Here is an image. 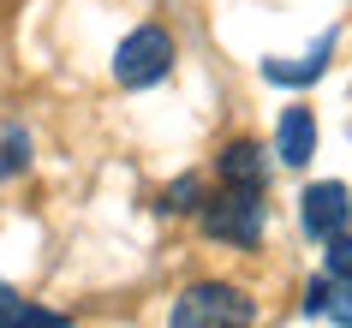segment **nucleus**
Segmentation results:
<instances>
[{
    "mask_svg": "<svg viewBox=\"0 0 352 328\" xmlns=\"http://www.w3.org/2000/svg\"><path fill=\"white\" fill-rule=\"evenodd\" d=\"M257 322V305L245 298L233 281H197L173 298V316L167 328H251Z\"/></svg>",
    "mask_w": 352,
    "mask_h": 328,
    "instance_id": "obj_1",
    "label": "nucleus"
},
{
    "mask_svg": "<svg viewBox=\"0 0 352 328\" xmlns=\"http://www.w3.org/2000/svg\"><path fill=\"white\" fill-rule=\"evenodd\" d=\"M322 316H334L340 328H352V274H334V281H329V305H322Z\"/></svg>",
    "mask_w": 352,
    "mask_h": 328,
    "instance_id": "obj_10",
    "label": "nucleus"
},
{
    "mask_svg": "<svg viewBox=\"0 0 352 328\" xmlns=\"http://www.w3.org/2000/svg\"><path fill=\"white\" fill-rule=\"evenodd\" d=\"M221 179H227V185H269L263 149L251 144V138H239V144H227V149H221Z\"/></svg>",
    "mask_w": 352,
    "mask_h": 328,
    "instance_id": "obj_7",
    "label": "nucleus"
},
{
    "mask_svg": "<svg viewBox=\"0 0 352 328\" xmlns=\"http://www.w3.org/2000/svg\"><path fill=\"white\" fill-rule=\"evenodd\" d=\"M322 305H329V281H311L305 287V316H322Z\"/></svg>",
    "mask_w": 352,
    "mask_h": 328,
    "instance_id": "obj_13",
    "label": "nucleus"
},
{
    "mask_svg": "<svg viewBox=\"0 0 352 328\" xmlns=\"http://www.w3.org/2000/svg\"><path fill=\"white\" fill-rule=\"evenodd\" d=\"M263 221H269V203H263V185H227L221 197L204 203V233L221 239V245H257Z\"/></svg>",
    "mask_w": 352,
    "mask_h": 328,
    "instance_id": "obj_2",
    "label": "nucleus"
},
{
    "mask_svg": "<svg viewBox=\"0 0 352 328\" xmlns=\"http://www.w3.org/2000/svg\"><path fill=\"white\" fill-rule=\"evenodd\" d=\"M173 72V36H167L162 24H138L120 48H113V78L126 84V90H149V84H162Z\"/></svg>",
    "mask_w": 352,
    "mask_h": 328,
    "instance_id": "obj_3",
    "label": "nucleus"
},
{
    "mask_svg": "<svg viewBox=\"0 0 352 328\" xmlns=\"http://www.w3.org/2000/svg\"><path fill=\"white\" fill-rule=\"evenodd\" d=\"M329 54H334V36H322L305 60H263V78L269 84H316L322 66H329Z\"/></svg>",
    "mask_w": 352,
    "mask_h": 328,
    "instance_id": "obj_6",
    "label": "nucleus"
},
{
    "mask_svg": "<svg viewBox=\"0 0 352 328\" xmlns=\"http://www.w3.org/2000/svg\"><path fill=\"white\" fill-rule=\"evenodd\" d=\"M24 162H30V138H24L19 126H12V131H0V179H6V173H19Z\"/></svg>",
    "mask_w": 352,
    "mask_h": 328,
    "instance_id": "obj_9",
    "label": "nucleus"
},
{
    "mask_svg": "<svg viewBox=\"0 0 352 328\" xmlns=\"http://www.w3.org/2000/svg\"><path fill=\"white\" fill-rule=\"evenodd\" d=\"M0 328H66V316L48 305H30V298H12L0 310Z\"/></svg>",
    "mask_w": 352,
    "mask_h": 328,
    "instance_id": "obj_8",
    "label": "nucleus"
},
{
    "mask_svg": "<svg viewBox=\"0 0 352 328\" xmlns=\"http://www.w3.org/2000/svg\"><path fill=\"white\" fill-rule=\"evenodd\" d=\"M298 221H305V233L311 239H334V233H346V221H352V191L346 185H311L305 197H298Z\"/></svg>",
    "mask_w": 352,
    "mask_h": 328,
    "instance_id": "obj_4",
    "label": "nucleus"
},
{
    "mask_svg": "<svg viewBox=\"0 0 352 328\" xmlns=\"http://www.w3.org/2000/svg\"><path fill=\"white\" fill-rule=\"evenodd\" d=\"M12 298H19V292H12V287H0V310H6V305H12Z\"/></svg>",
    "mask_w": 352,
    "mask_h": 328,
    "instance_id": "obj_14",
    "label": "nucleus"
},
{
    "mask_svg": "<svg viewBox=\"0 0 352 328\" xmlns=\"http://www.w3.org/2000/svg\"><path fill=\"white\" fill-rule=\"evenodd\" d=\"M275 155H280L287 167H305V162L316 155V120H311V108H287V113H280Z\"/></svg>",
    "mask_w": 352,
    "mask_h": 328,
    "instance_id": "obj_5",
    "label": "nucleus"
},
{
    "mask_svg": "<svg viewBox=\"0 0 352 328\" xmlns=\"http://www.w3.org/2000/svg\"><path fill=\"white\" fill-rule=\"evenodd\" d=\"M197 197H204V179H197V173H186V179H173V185H167L162 209H173V215H179V209H197Z\"/></svg>",
    "mask_w": 352,
    "mask_h": 328,
    "instance_id": "obj_11",
    "label": "nucleus"
},
{
    "mask_svg": "<svg viewBox=\"0 0 352 328\" xmlns=\"http://www.w3.org/2000/svg\"><path fill=\"white\" fill-rule=\"evenodd\" d=\"M322 245H329V274H352V239L334 233V239H322Z\"/></svg>",
    "mask_w": 352,
    "mask_h": 328,
    "instance_id": "obj_12",
    "label": "nucleus"
}]
</instances>
